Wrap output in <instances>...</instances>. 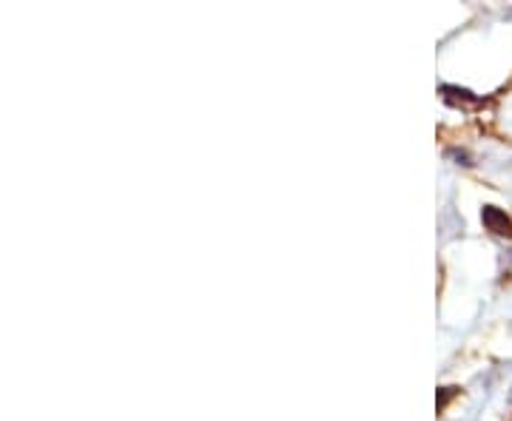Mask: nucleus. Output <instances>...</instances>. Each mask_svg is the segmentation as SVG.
I'll use <instances>...</instances> for the list:
<instances>
[{
	"mask_svg": "<svg viewBox=\"0 0 512 421\" xmlns=\"http://www.w3.org/2000/svg\"><path fill=\"white\" fill-rule=\"evenodd\" d=\"M481 220H484V225L493 231V234H498V237H510L512 234V220L501 211V208H493V205H487L484 208V214H481Z\"/></svg>",
	"mask_w": 512,
	"mask_h": 421,
	"instance_id": "f257e3e1",
	"label": "nucleus"
},
{
	"mask_svg": "<svg viewBox=\"0 0 512 421\" xmlns=\"http://www.w3.org/2000/svg\"><path fill=\"white\" fill-rule=\"evenodd\" d=\"M453 396H456V387H444V390H441V396H439V413H441V410H444V407H447V402H450Z\"/></svg>",
	"mask_w": 512,
	"mask_h": 421,
	"instance_id": "f03ea898",
	"label": "nucleus"
}]
</instances>
